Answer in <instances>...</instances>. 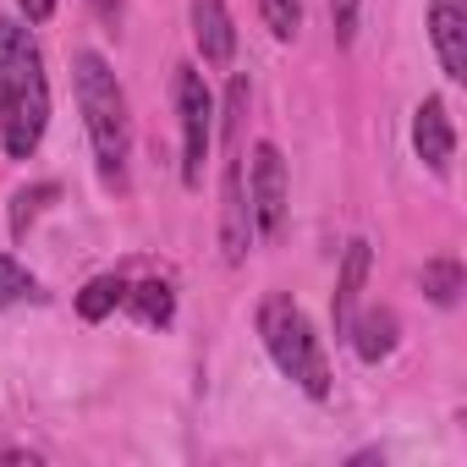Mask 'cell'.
Instances as JSON below:
<instances>
[{
    "label": "cell",
    "instance_id": "6da1fadb",
    "mask_svg": "<svg viewBox=\"0 0 467 467\" xmlns=\"http://www.w3.org/2000/svg\"><path fill=\"white\" fill-rule=\"evenodd\" d=\"M50 127V83L34 34L17 17H0V143L12 160H28Z\"/></svg>",
    "mask_w": 467,
    "mask_h": 467
},
{
    "label": "cell",
    "instance_id": "7a4b0ae2",
    "mask_svg": "<svg viewBox=\"0 0 467 467\" xmlns=\"http://www.w3.org/2000/svg\"><path fill=\"white\" fill-rule=\"evenodd\" d=\"M72 83H78V110L94 143V165L110 187H121L127 176V154H132V116H127V94L110 72V61L99 50H78L72 56Z\"/></svg>",
    "mask_w": 467,
    "mask_h": 467
},
{
    "label": "cell",
    "instance_id": "3957f363",
    "mask_svg": "<svg viewBox=\"0 0 467 467\" xmlns=\"http://www.w3.org/2000/svg\"><path fill=\"white\" fill-rule=\"evenodd\" d=\"M259 336H265L275 368H281L303 396H314V401L330 396V363H325V347H319L308 314H303L292 297H281V292L265 297V308H259Z\"/></svg>",
    "mask_w": 467,
    "mask_h": 467
},
{
    "label": "cell",
    "instance_id": "277c9868",
    "mask_svg": "<svg viewBox=\"0 0 467 467\" xmlns=\"http://www.w3.org/2000/svg\"><path fill=\"white\" fill-rule=\"evenodd\" d=\"M176 116H182V182L198 187L214 149V94L198 67H176Z\"/></svg>",
    "mask_w": 467,
    "mask_h": 467
},
{
    "label": "cell",
    "instance_id": "5b68a950",
    "mask_svg": "<svg viewBox=\"0 0 467 467\" xmlns=\"http://www.w3.org/2000/svg\"><path fill=\"white\" fill-rule=\"evenodd\" d=\"M225 176H220V254L225 265H243L248 248H254V209H248V192H243V160H237V138H225Z\"/></svg>",
    "mask_w": 467,
    "mask_h": 467
},
{
    "label": "cell",
    "instance_id": "8992f818",
    "mask_svg": "<svg viewBox=\"0 0 467 467\" xmlns=\"http://www.w3.org/2000/svg\"><path fill=\"white\" fill-rule=\"evenodd\" d=\"M248 209L259 237H281L286 231V160L275 143L254 149V176H248Z\"/></svg>",
    "mask_w": 467,
    "mask_h": 467
},
{
    "label": "cell",
    "instance_id": "52a82bcc",
    "mask_svg": "<svg viewBox=\"0 0 467 467\" xmlns=\"http://www.w3.org/2000/svg\"><path fill=\"white\" fill-rule=\"evenodd\" d=\"M429 39H434L440 72L462 83L467 78V6L462 0H429Z\"/></svg>",
    "mask_w": 467,
    "mask_h": 467
},
{
    "label": "cell",
    "instance_id": "ba28073f",
    "mask_svg": "<svg viewBox=\"0 0 467 467\" xmlns=\"http://www.w3.org/2000/svg\"><path fill=\"white\" fill-rule=\"evenodd\" d=\"M412 149H418V160H423L434 176L451 171V160H456V127H451L445 99H423V105L412 110Z\"/></svg>",
    "mask_w": 467,
    "mask_h": 467
},
{
    "label": "cell",
    "instance_id": "9c48e42d",
    "mask_svg": "<svg viewBox=\"0 0 467 467\" xmlns=\"http://www.w3.org/2000/svg\"><path fill=\"white\" fill-rule=\"evenodd\" d=\"M192 39H198L203 67H231V56H237V28H231L225 0H192Z\"/></svg>",
    "mask_w": 467,
    "mask_h": 467
},
{
    "label": "cell",
    "instance_id": "30bf717a",
    "mask_svg": "<svg viewBox=\"0 0 467 467\" xmlns=\"http://www.w3.org/2000/svg\"><path fill=\"white\" fill-rule=\"evenodd\" d=\"M363 286H368V243H363V237H352V243H347V259H341L336 303H330V314H336V336H341V341H347V330H352V319H358Z\"/></svg>",
    "mask_w": 467,
    "mask_h": 467
},
{
    "label": "cell",
    "instance_id": "8fae6325",
    "mask_svg": "<svg viewBox=\"0 0 467 467\" xmlns=\"http://www.w3.org/2000/svg\"><path fill=\"white\" fill-rule=\"evenodd\" d=\"M347 341L358 347L363 363L390 358V352H396V314H390V308H368V314H358L352 330H347Z\"/></svg>",
    "mask_w": 467,
    "mask_h": 467
},
{
    "label": "cell",
    "instance_id": "7c38bea8",
    "mask_svg": "<svg viewBox=\"0 0 467 467\" xmlns=\"http://www.w3.org/2000/svg\"><path fill=\"white\" fill-rule=\"evenodd\" d=\"M121 303H127V281H121V275H94V281L78 292V314H83L88 325H99V319L116 314Z\"/></svg>",
    "mask_w": 467,
    "mask_h": 467
},
{
    "label": "cell",
    "instance_id": "4fadbf2b",
    "mask_svg": "<svg viewBox=\"0 0 467 467\" xmlns=\"http://www.w3.org/2000/svg\"><path fill=\"white\" fill-rule=\"evenodd\" d=\"M127 308H132L143 325H171L176 292H171V281H143V286H127Z\"/></svg>",
    "mask_w": 467,
    "mask_h": 467
},
{
    "label": "cell",
    "instance_id": "5bb4252c",
    "mask_svg": "<svg viewBox=\"0 0 467 467\" xmlns=\"http://www.w3.org/2000/svg\"><path fill=\"white\" fill-rule=\"evenodd\" d=\"M56 198H61V187H56V182H34V187H17V198H12V220H6L17 243L28 237V225H34V220L45 214V203H56Z\"/></svg>",
    "mask_w": 467,
    "mask_h": 467
},
{
    "label": "cell",
    "instance_id": "9a60e30c",
    "mask_svg": "<svg viewBox=\"0 0 467 467\" xmlns=\"http://www.w3.org/2000/svg\"><path fill=\"white\" fill-rule=\"evenodd\" d=\"M423 292H429V303L451 308V303L462 297V265H456V259H429V265H423Z\"/></svg>",
    "mask_w": 467,
    "mask_h": 467
},
{
    "label": "cell",
    "instance_id": "2e32d148",
    "mask_svg": "<svg viewBox=\"0 0 467 467\" xmlns=\"http://www.w3.org/2000/svg\"><path fill=\"white\" fill-rule=\"evenodd\" d=\"M259 12H265V28L275 39H297V28H303V0H259Z\"/></svg>",
    "mask_w": 467,
    "mask_h": 467
},
{
    "label": "cell",
    "instance_id": "e0dca14e",
    "mask_svg": "<svg viewBox=\"0 0 467 467\" xmlns=\"http://www.w3.org/2000/svg\"><path fill=\"white\" fill-rule=\"evenodd\" d=\"M39 292V281L12 259V254H0V303H23V297H34Z\"/></svg>",
    "mask_w": 467,
    "mask_h": 467
},
{
    "label": "cell",
    "instance_id": "ac0fdd59",
    "mask_svg": "<svg viewBox=\"0 0 467 467\" xmlns=\"http://www.w3.org/2000/svg\"><path fill=\"white\" fill-rule=\"evenodd\" d=\"M358 12H363V0H330V23H336V45H352V39H358Z\"/></svg>",
    "mask_w": 467,
    "mask_h": 467
},
{
    "label": "cell",
    "instance_id": "d6986e66",
    "mask_svg": "<svg viewBox=\"0 0 467 467\" xmlns=\"http://www.w3.org/2000/svg\"><path fill=\"white\" fill-rule=\"evenodd\" d=\"M17 6H23V17H28V23H50L56 0H17Z\"/></svg>",
    "mask_w": 467,
    "mask_h": 467
},
{
    "label": "cell",
    "instance_id": "ffe728a7",
    "mask_svg": "<svg viewBox=\"0 0 467 467\" xmlns=\"http://www.w3.org/2000/svg\"><path fill=\"white\" fill-rule=\"evenodd\" d=\"M94 12H99L110 28H116V23H121V0H94Z\"/></svg>",
    "mask_w": 467,
    "mask_h": 467
}]
</instances>
